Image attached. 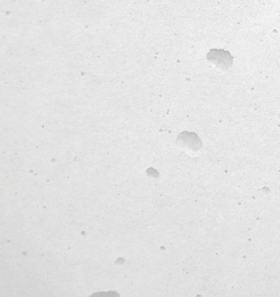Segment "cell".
I'll use <instances>...</instances> for the list:
<instances>
[{
	"label": "cell",
	"instance_id": "cell-1",
	"mask_svg": "<svg viewBox=\"0 0 280 297\" xmlns=\"http://www.w3.org/2000/svg\"><path fill=\"white\" fill-rule=\"evenodd\" d=\"M209 61L214 64L218 68L226 70L233 64L234 58L228 51L223 49H212L208 53Z\"/></svg>",
	"mask_w": 280,
	"mask_h": 297
},
{
	"label": "cell",
	"instance_id": "cell-2",
	"mask_svg": "<svg viewBox=\"0 0 280 297\" xmlns=\"http://www.w3.org/2000/svg\"><path fill=\"white\" fill-rule=\"evenodd\" d=\"M178 140L194 151H197L202 148V141L195 133L185 132L180 134Z\"/></svg>",
	"mask_w": 280,
	"mask_h": 297
}]
</instances>
